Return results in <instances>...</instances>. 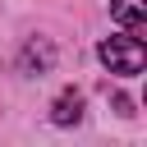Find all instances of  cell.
<instances>
[{
	"label": "cell",
	"instance_id": "obj_1",
	"mask_svg": "<svg viewBox=\"0 0 147 147\" xmlns=\"http://www.w3.org/2000/svg\"><path fill=\"white\" fill-rule=\"evenodd\" d=\"M96 55H101V64L110 74H142V64H147V51H142V41L133 32L129 37H106Z\"/></svg>",
	"mask_w": 147,
	"mask_h": 147
},
{
	"label": "cell",
	"instance_id": "obj_2",
	"mask_svg": "<svg viewBox=\"0 0 147 147\" xmlns=\"http://www.w3.org/2000/svg\"><path fill=\"white\" fill-rule=\"evenodd\" d=\"M110 18L119 28H129L133 37L147 32V0H110Z\"/></svg>",
	"mask_w": 147,
	"mask_h": 147
},
{
	"label": "cell",
	"instance_id": "obj_3",
	"mask_svg": "<svg viewBox=\"0 0 147 147\" xmlns=\"http://www.w3.org/2000/svg\"><path fill=\"white\" fill-rule=\"evenodd\" d=\"M55 64V46L46 41V37H37V41H28L23 46V60H18V69L23 74H46Z\"/></svg>",
	"mask_w": 147,
	"mask_h": 147
},
{
	"label": "cell",
	"instance_id": "obj_4",
	"mask_svg": "<svg viewBox=\"0 0 147 147\" xmlns=\"http://www.w3.org/2000/svg\"><path fill=\"white\" fill-rule=\"evenodd\" d=\"M51 119H55V124H78V119H83V92H74V87L60 92L55 106H51Z\"/></svg>",
	"mask_w": 147,
	"mask_h": 147
}]
</instances>
